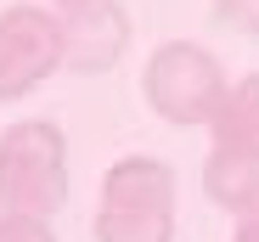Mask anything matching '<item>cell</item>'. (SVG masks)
<instances>
[{
	"instance_id": "obj_1",
	"label": "cell",
	"mask_w": 259,
	"mask_h": 242,
	"mask_svg": "<svg viewBox=\"0 0 259 242\" xmlns=\"http://www.w3.org/2000/svg\"><path fill=\"white\" fill-rule=\"evenodd\" d=\"M175 236V169L152 152H130L102 175L96 242H169Z\"/></svg>"
},
{
	"instance_id": "obj_2",
	"label": "cell",
	"mask_w": 259,
	"mask_h": 242,
	"mask_svg": "<svg viewBox=\"0 0 259 242\" xmlns=\"http://www.w3.org/2000/svg\"><path fill=\"white\" fill-rule=\"evenodd\" d=\"M68 197V147L51 118H17L0 130V214L51 220Z\"/></svg>"
},
{
	"instance_id": "obj_3",
	"label": "cell",
	"mask_w": 259,
	"mask_h": 242,
	"mask_svg": "<svg viewBox=\"0 0 259 242\" xmlns=\"http://www.w3.org/2000/svg\"><path fill=\"white\" fill-rule=\"evenodd\" d=\"M226 73L203 45L192 39H169V45L152 51L147 73H141V96L158 118L169 124H214L226 107Z\"/></svg>"
},
{
	"instance_id": "obj_4",
	"label": "cell",
	"mask_w": 259,
	"mask_h": 242,
	"mask_svg": "<svg viewBox=\"0 0 259 242\" xmlns=\"http://www.w3.org/2000/svg\"><path fill=\"white\" fill-rule=\"evenodd\" d=\"M62 68V17L46 6L0 12V102H17Z\"/></svg>"
},
{
	"instance_id": "obj_5",
	"label": "cell",
	"mask_w": 259,
	"mask_h": 242,
	"mask_svg": "<svg viewBox=\"0 0 259 242\" xmlns=\"http://www.w3.org/2000/svg\"><path fill=\"white\" fill-rule=\"evenodd\" d=\"M130 45V17L118 0H91V6L62 12V68L73 73H107Z\"/></svg>"
},
{
	"instance_id": "obj_6",
	"label": "cell",
	"mask_w": 259,
	"mask_h": 242,
	"mask_svg": "<svg viewBox=\"0 0 259 242\" xmlns=\"http://www.w3.org/2000/svg\"><path fill=\"white\" fill-rule=\"evenodd\" d=\"M203 191L208 203H220L226 214H253L259 209V152L231 147V141H214L203 158Z\"/></svg>"
},
{
	"instance_id": "obj_7",
	"label": "cell",
	"mask_w": 259,
	"mask_h": 242,
	"mask_svg": "<svg viewBox=\"0 0 259 242\" xmlns=\"http://www.w3.org/2000/svg\"><path fill=\"white\" fill-rule=\"evenodd\" d=\"M208 130H214V141L259 152V73H242L226 90V107H220V118H214Z\"/></svg>"
},
{
	"instance_id": "obj_8",
	"label": "cell",
	"mask_w": 259,
	"mask_h": 242,
	"mask_svg": "<svg viewBox=\"0 0 259 242\" xmlns=\"http://www.w3.org/2000/svg\"><path fill=\"white\" fill-rule=\"evenodd\" d=\"M0 242H57L46 220H23V214H0Z\"/></svg>"
},
{
	"instance_id": "obj_9",
	"label": "cell",
	"mask_w": 259,
	"mask_h": 242,
	"mask_svg": "<svg viewBox=\"0 0 259 242\" xmlns=\"http://www.w3.org/2000/svg\"><path fill=\"white\" fill-rule=\"evenodd\" d=\"M214 12H220V23L242 34H259V0H214Z\"/></svg>"
},
{
	"instance_id": "obj_10",
	"label": "cell",
	"mask_w": 259,
	"mask_h": 242,
	"mask_svg": "<svg viewBox=\"0 0 259 242\" xmlns=\"http://www.w3.org/2000/svg\"><path fill=\"white\" fill-rule=\"evenodd\" d=\"M231 242H259V209L237 220V231H231Z\"/></svg>"
},
{
	"instance_id": "obj_11",
	"label": "cell",
	"mask_w": 259,
	"mask_h": 242,
	"mask_svg": "<svg viewBox=\"0 0 259 242\" xmlns=\"http://www.w3.org/2000/svg\"><path fill=\"white\" fill-rule=\"evenodd\" d=\"M57 6H62V12H73V6H91V0H57Z\"/></svg>"
}]
</instances>
